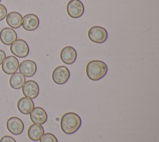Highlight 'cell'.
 <instances>
[{"label": "cell", "instance_id": "13", "mask_svg": "<svg viewBox=\"0 0 159 142\" xmlns=\"http://www.w3.org/2000/svg\"><path fill=\"white\" fill-rule=\"evenodd\" d=\"M30 118L34 124L42 125L47 120V114L43 108L37 107L30 113Z\"/></svg>", "mask_w": 159, "mask_h": 142}, {"label": "cell", "instance_id": "3", "mask_svg": "<svg viewBox=\"0 0 159 142\" xmlns=\"http://www.w3.org/2000/svg\"><path fill=\"white\" fill-rule=\"evenodd\" d=\"M89 40L97 44L104 43L107 39V32L106 29L101 26H93L91 27L88 32Z\"/></svg>", "mask_w": 159, "mask_h": 142}, {"label": "cell", "instance_id": "2", "mask_svg": "<svg viewBox=\"0 0 159 142\" xmlns=\"http://www.w3.org/2000/svg\"><path fill=\"white\" fill-rule=\"evenodd\" d=\"M86 72L88 77L90 80L97 81L101 79L106 75L107 72V66L101 60H91L88 63Z\"/></svg>", "mask_w": 159, "mask_h": 142}, {"label": "cell", "instance_id": "20", "mask_svg": "<svg viewBox=\"0 0 159 142\" xmlns=\"http://www.w3.org/2000/svg\"><path fill=\"white\" fill-rule=\"evenodd\" d=\"M6 15H7L6 7L4 5L0 4V21L3 20L6 16Z\"/></svg>", "mask_w": 159, "mask_h": 142}, {"label": "cell", "instance_id": "16", "mask_svg": "<svg viewBox=\"0 0 159 142\" xmlns=\"http://www.w3.org/2000/svg\"><path fill=\"white\" fill-rule=\"evenodd\" d=\"M44 134V129L41 125L33 124L30 126L27 131L29 138L34 141H37L40 140L42 136Z\"/></svg>", "mask_w": 159, "mask_h": 142}, {"label": "cell", "instance_id": "11", "mask_svg": "<svg viewBox=\"0 0 159 142\" xmlns=\"http://www.w3.org/2000/svg\"><path fill=\"white\" fill-rule=\"evenodd\" d=\"M39 23V19L35 14H28L23 17L21 26L25 30L32 31L38 28Z\"/></svg>", "mask_w": 159, "mask_h": 142}, {"label": "cell", "instance_id": "9", "mask_svg": "<svg viewBox=\"0 0 159 142\" xmlns=\"http://www.w3.org/2000/svg\"><path fill=\"white\" fill-rule=\"evenodd\" d=\"M22 88L23 94L26 97L34 99L39 95V87L37 83L34 80H27L24 83Z\"/></svg>", "mask_w": 159, "mask_h": 142}, {"label": "cell", "instance_id": "23", "mask_svg": "<svg viewBox=\"0 0 159 142\" xmlns=\"http://www.w3.org/2000/svg\"><path fill=\"white\" fill-rule=\"evenodd\" d=\"M1 0H0V2H1Z\"/></svg>", "mask_w": 159, "mask_h": 142}, {"label": "cell", "instance_id": "7", "mask_svg": "<svg viewBox=\"0 0 159 142\" xmlns=\"http://www.w3.org/2000/svg\"><path fill=\"white\" fill-rule=\"evenodd\" d=\"M6 127L8 131L14 135L21 134L24 129V125L22 121L16 116L10 117L6 122Z\"/></svg>", "mask_w": 159, "mask_h": 142}, {"label": "cell", "instance_id": "5", "mask_svg": "<svg viewBox=\"0 0 159 142\" xmlns=\"http://www.w3.org/2000/svg\"><path fill=\"white\" fill-rule=\"evenodd\" d=\"M66 11L69 16L74 19H77L83 14L84 7L81 1L71 0L67 4Z\"/></svg>", "mask_w": 159, "mask_h": 142}, {"label": "cell", "instance_id": "4", "mask_svg": "<svg viewBox=\"0 0 159 142\" xmlns=\"http://www.w3.org/2000/svg\"><path fill=\"white\" fill-rule=\"evenodd\" d=\"M10 50L15 56L19 58H24L29 53V47L24 40L17 39L11 44Z\"/></svg>", "mask_w": 159, "mask_h": 142}, {"label": "cell", "instance_id": "14", "mask_svg": "<svg viewBox=\"0 0 159 142\" xmlns=\"http://www.w3.org/2000/svg\"><path fill=\"white\" fill-rule=\"evenodd\" d=\"M17 39L16 31L10 27L3 28L0 32V40L2 44L6 45L12 44Z\"/></svg>", "mask_w": 159, "mask_h": 142}, {"label": "cell", "instance_id": "21", "mask_svg": "<svg viewBox=\"0 0 159 142\" xmlns=\"http://www.w3.org/2000/svg\"><path fill=\"white\" fill-rule=\"evenodd\" d=\"M0 142H16V141L12 136L6 135L1 138Z\"/></svg>", "mask_w": 159, "mask_h": 142}, {"label": "cell", "instance_id": "15", "mask_svg": "<svg viewBox=\"0 0 159 142\" xmlns=\"http://www.w3.org/2000/svg\"><path fill=\"white\" fill-rule=\"evenodd\" d=\"M19 111L24 115L30 114L34 108V103L32 99L28 97H22L19 99L17 104Z\"/></svg>", "mask_w": 159, "mask_h": 142}, {"label": "cell", "instance_id": "18", "mask_svg": "<svg viewBox=\"0 0 159 142\" xmlns=\"http://www.w3.org/2000/svg\"><path fill=\"white\" fill-rule=\"evenodd\" d=\"M25 82V77L20 72H16L9 78V85L14 89H20Z\"/></svg>", "mask_w": 159, "mask_h": 142}, {"label": "cell", "instance_id": "19", "mask_svg": "<svg viewBox=\"0 0 159 142\" xmlns=\"http://www.w3.org/2000/svg\"><path fill=\"white\" fill-rule=\"evenodd\" d=\"M39 140L40 142H58L56 136L50 133L43 134Z\"/></svg>", "mask_w": 159, "mask_h": 142}, {"label": "cell", "instance_id": "10", "mask_svg": "<svg viewBox=\"0 0 159 142\" xmlns=\"http://www.w3.org/2000/svg\"><path fill=\"white\" fill-rule=\"evenodd\" d=\"M19 70L24 77H31L37 71L36 64L30 60H25L19 65Z\"/></svg>", "mask_w": 159, "mask_h": 142}, {"label": "cell", "instance_id": "22", "mask_svg": "<svg viewBox=\"0 0 159 142\" xmlns=\"http://www.w3.org/2000/svg\"><path fill=\"white\" fill-rule=\"evenodd\" d=\"M6 57L5 52L2 50L0 49V65L2 64V62L4 61V60L5 59Z\"/></svg>", "mask_w": 159, "mask_h": 142}, {"label": "cell", "instance_id": "1", "mask_svg": "<svg viewBox=\"0 0 159 142\" xmlns=\"http://www.w3.org/2000/svg\"><path fill=\"white\" fill-rule=\"evenodd\" d=\"M81 125V120L80 116L73 112L65 113L60 121L61 130L66 134L71 135L76 132Z\"/></svg>", "mask_w": 159, "mask_h": 142}, {"label": "cell", "instance_id": "12", "mask_svg": "<svg viewBox=\"0 0 159 142\" xmlns=\"http://www.w3.org/2000/svg\"><path fill=\"white\" fill-rule=\"evenodd\" d=\"M60 56L64 64L70 65L75 62L77 54L75 48L71 46H66L61 49Z\"/></svg>", "mask_w": 159, "mask_h": 142}, {"label": "cell", "instance_id": "17", "mask_svg": "<svg viewBox=\"0 0 159 142\" xmlns=\"http://www.w3.org/2000/svg\"><path fill=\"white\" fill-rule=\"evenodd\" d=\"M22 17L17 12L12 11L8 13L6 16L7 24L13 29H17L21 26Z\"/></svg>", "mask_w": 159, "mask_h": 142}, {"label": "cell", "instance_id": "6", "mask_svg": "<svg viewBox=\"0 0 159 142\" xmlns=\"http://www.w3.org/2000/svg\"><path fill=\"white\" fill-rule=\"evenodd\" d=\"M70 76V70L63 65L56 67L52 73V79L58 85L65 84L68 80Z\"/></svg>", "mask_w": 159, "mask_h": 142}, {"label": "cell", "instance_id": "8", "mask_svg": "<svg viewBox=\"0 0 159 142\" xmlns=\"http://www.w3.org/2000/svg\"><path fill=\"white\" fill-rule=\"evenodd\" d=\"M18 59L12 55H9L5 58L2 63V71L8 75H12L16 73L19 68Z\"/></svg>", "mask_w": 159, "mask_h": 142}]
</instances>
